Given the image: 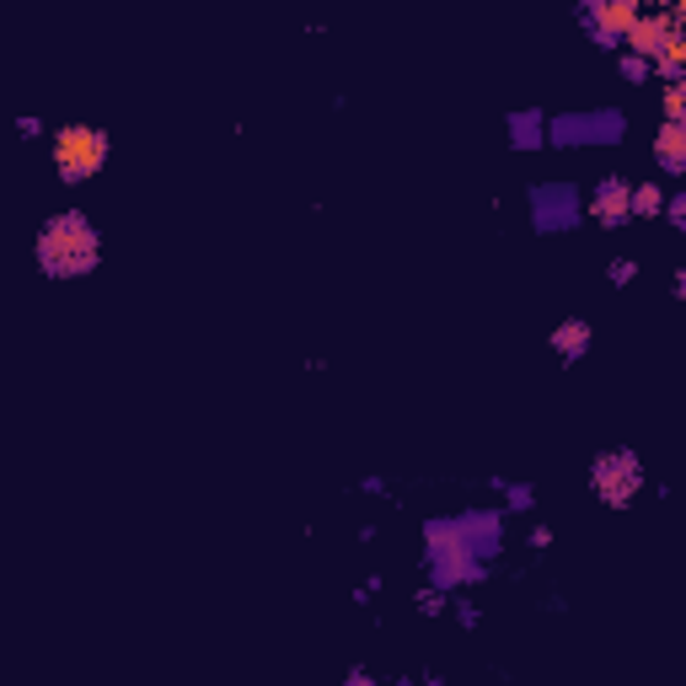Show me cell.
Here are the masks:
<instances>
[{
	"label": "cell",
	"mask_w": 686,
	"mask_h": 686,
	"mask_svg": "<svg viewBox=\"0 0 686 686\" xmlns=\"http://www.w3.org/2000/svg\"><path fill=\"white\" fill-rule=\"evenodd\" d=\"M33 263H38V274L55 279V285L86 279V274H97V263H103V231L92 226L86 209H60V215H49V220L38 226Z\"/></svg>",
	"instance_id": "cell-1"
},
{
	"label": "cell",
	"mask_w": 686,
	"mask_h": 686,
	"mask_svg": "<svg viewBox=\"0 0 686 686\" xmlns=\"http://www.w3.org/2000/svg\"><path fill=\"white\" fill-rule=\"evenodd\" d=\"M419 537H424V574H430V585L445 590V595H456V590H467V585H483V579L494 574V563L472 558V553L456 542L450 515H430V520L419 526Z\"/></svg>",
	"instance_id": "cell-2"
},
{
	"label": "cell",
	"mask_w": 686,
	"mask_h": 686,
	"mask_svg": "<svg viewBox=\"0 0 686 686\" xmlns=\"http://www.w3.org/2000/svg\"><path fill=\"white\" fill-rule=\"evenodd\" d=\"M49 156H55L60 183L81 188L108 167L113 140H108V129H97V124H64V129H55V140H49Z\"/></svg>",
	"instance_id": "cell-3"
},
{
	"label": "cell",
	"mask_w": 686,
	"mask_h": 686,
	"mask_svg": "<svg viewBox=\"0 0 686 686\" xmlns=\"http://www.w3.org/2000/svg\"><path fill=\"white\" fill-rule=\"evenodd\" d=\"M623 140H627L623 108H563V113H547V145H558V151L623 145Z\"/></svg>",
	"instance_id": "cell-4"
},
{
	"label": "cell",
	"mask_w": 686,
	"mask_h": 686,
	"mask_svg": "<svg viewBox=\"0 0 686 686\" xmlns=\"http://www.w3.org/2000/svg\"><path fill=\"white\" fill-rule=\"evenodd\" d=\"M526 215L537 237H568L585 226V188L568 178H547V183L526 188Z\"/></svg>",
	"instance_id": "cell-5"
},
{
	"label": "cell",
	"mask_w": 686,
	"mask_h": 686,
	"mask_svg": "<svg viewBox=\"0 0 686 686\" xmlns=\"http://www.w3.org/2000/svg\"><path fill=\"white\" fill-rule=\"evenodd\" d=\"M590 494L606 509H633V500L643 494V456L633 445H612L590 461Z\"/></svg>",
	"instance_id": "cell-6"
},
{
	"label": "cell",
	"mask_w": 686,
	"mask_h": 686,
	"mask_svg": "<svg viewBox=\"0 0 686 686\" xmlns=\"http://www.w3.org/2000/svg\"><path fill=\"white\" fill-rule=\"evenodd\" d=\"M676 44H686L682 38V5L633 11V22H627V33H623V49L627 55H643V60H654V55H665V49H676Z\"/></svg>",
	"instance_id": "cell-7"
},
{
	"label": "cell",
	"mask_w": 686,
	"mask_h": 686,
	"mask_svg": "<svg viewBox=\"0 0 686 686\" xmlns=\"http://www.w3.org/2000/svg\"><path fill=\"white\" fill-rule=\"evenodd\" d=\"M450 531L472 558L494 563L504 553V509H494V504H472V509L450 515Z\"/></svg>",
	"instance_id": "cell-8"
},
{
	"label": "cell",
	"mask_w": 686,
	"mask_h": 686,
	"mask_svg": "<svg viewBox=\"0 0 686 686\" xmlns=\"http://www.w3.org/2000/svg\"><path fill=\"white\" fill-rule=\"evenodd\" d=\"M627 193H633V178H623V172L601 178V183L585 193V220H595L601 231H623V226H633V204H627Z\"/></svg>",
	"instance_id": "cell-9"
},
{
	"label": "cell",
	"mask_w": 686,
	"mask_h": 686,
	"mask_svg": "<svg viewBox=\"0 0 686 686\" xmlns=\"http://www.w3.org/2000/svg\"><path fill=\"white\" fill-rule=\"evenodd\" d=\"M633 22V5L627 0H601L595 11H585V33L595 49H623V33Z\"/></svg>",
	"instance_id": "cell-10"
},
{
	"label": "cell",
	"mask_w": 686,
	"mask_h": 686,
	"mask_svg": "<svg viewBox=\"0 0 686 686\" xmlns=\"http://www.w3.org/2000/svg\"><path fill=\"white\" fill-rule=\"evenodd\" d=\"M504 140H509V151H520V156L547 151V113H542V108H515V113L504 119Z\"/></svg>",
	"instance_id": "cell-11"
},
{
	"label": "cell",
	"mask_w": 686,
	"mask_h": 686,
	"mask_svg": "<svg viewBox=\"0 0 686 686\" xmlns=\"http://www.w3.org/2000/svg\"><path fill=\"white\" fill-rule=\"evenodd\" d=\"M547 344H553L558 365H579L590 354V344H595V327H590V316H563L558 327L547 333Z\"/></svg>",
	"instance_id": "cell-12"
},
{
	"label": "cell",
	"mask_w": 686,
	"mask_h": 686,
	"mask_svg": "<svg viewBox=\"0 0 686 686\" xmlns=\"http://www.w3.org/2000/svg\"><path fill=\"white\" fill-rule=\"evenodd\" d=\"M654 167L665 178H686V124H676V119L660 124V134H654Z\"/></svg>",
	"instance_id": "cell-13"
},
{
	"label": "cell",
	"mask_w": 686,
	"mask_h": 686,
	"mask_svg": "<svg viewBox=\"0 0 686 686\" xmlns=\"http://www.w3.org/2000/svg\"><path fill=\"white\" fill-rule=\"evenodd\" d=\"M627 204H633V220H660V209H665V188L660 183H633Z\"/></svg>",
	"instance_id": "cell-14"
},
{
	"label": "cell",
	"mask_w": 686,
	"mask_h": 686,
	"mask_svg": "<svg viewBox=\"0 0 686 686\" xmlns=\"http://www.w3.org/2000/svg\"><path fill=\"white\" fill-rule=\"evenodd\" d=\"M494 489L504 494V515H531V509H537V489H531V483H504V478H494Z\"/></svg>",
	"instance_id": "cell-15"
},
{
	"label": "cell",
	"mask_w": 686,
	"mask_h": 686,
	"mask_svg": "<svg viewBox=\"0 0 686 686\" xmlns=\"http://www.w3.org/2000/svg\"><path fill=\"white\" fill-rule=\"evenodd\" d=\"M649 70H654V81H686V44H676V49H665V55H654L649 60Z\"/></svg>",
	"instance_id": "cell-16"
},
{
	"label": "cell",
	"mask_w": 686,
	"mask_h": 686,
	"mask_svg": "<svg viewBox=\"0 0 686 686\" xmlns=\"http://www.w3.org/2000/svg\"><path fill=\"white\" fill-rule=\"evenodd\" d=\"M413 612H419V617H440V612H450V595L435 590V585H424V590L413 595Z\"/></svg>",
	"instance_id": "cell-17"
},
{
	"label": "cell",
	"mask_w": 686,
	"mask_h": 686,
	"mask_svg": "<svg viewBox=\"0 0 686 686\" xmlns=\"http://www.w3.org/2000/svg\"><path fill=\"white\" fill-rule=\"evenodd\" d=\"M617 70H623L627 86H649V81H654V70H649V60H643V55H623V64H617Z\"/></svg>",
	"instance_id": "cell-18"
},
{
	"label": "cell",
	"mask_w": 686,
	"mask_h": 686,
	"mask_svg": "<svg viewBox=\"0 0 686 686\" xmlns=\"http://www.w3.org/2000/svg\"><path fill=\"white\" fill-rule=\"evenodd\" d=\"M606 279H612L617 290H627V285L638 279V257H612V263H606Z\"/></svg>",
	"instance_id": "cell-19"
},
{
	"label": "cell",
	"mask_w": 686,
	"mask_h": 686,
	"mask_svg": "<svg viewBox=\"0 0 686 686\" xmlns=\"http://www.w3.org/2000/svg\"><path fill=\"white\" fill-rule=\"evenodd\" d=\"M665 119L686 124V81H671V86H665Z\"/></svg>",
	"instance_id": "cell-20"
},
{
	"label": "cell",
	"mask_w": 686,
	"mask_h": 686,
	"mask_svg": "<svg viewBox=\"0 0 686 686\" xmlns=\"http://www.w3.org/2000/svg\"><path fill=\"white\" fill-rule=\"evenodd\" d=\"M660 220H665V226H676V231H686V193H665Z\"/></svg>",
	"instance_id": "cell-21"
},
{
	"label": "cell",
	"mask_w": 686,
	"mask_h": 686,
	"mask_svg": "<svg viewBox=\"0 0 686 686\" xmlns=\"http://www.w3.org/2000/svg\"><path fill=\"white\" fill-rule=\"evenodd\" d=\"M526 547H531V553H547V547H553V526H547V520H537V526L526 531Z\"/></svg>",
	"instance_id": "cell-22"
},
{
	"label": "cell",
	"mask_w": 686,
	"mask_h": 686,
	"mask_svg": "<svg viewBox=\"0 0 686 686\" xmlns=\"http://www.w3.org/2000/svg\"><path fill=\"white\" fill-rule=\"evenodd\" d=\"M450 612H456V623L467 627V633H472V627L483 623V612H478V606H472V601H456V606H450Z\"/></svg>",
	"instance_id": "cell-23"
},
{
	"label": "cell",
	"mask_w": 686,
	"mask_h": 686,
	"mask_svg": "<svg viewBox=\"0 0 686 686\" xmlns=\"http://www.w3.org/2000/svg\"><path fill=\"white\" fill-rule=\"evenodd\" d=\"M16 134H22V140H44V119H38V113H22V119H16Z\"/></svg>",
	"instance_id": "cell-24"
},
{
	"label": "cell",
	"mask_w": 686,
	"mask_h": 686,
	"mask_svg": "<svg viewBox=\"0 0 686 686\" xmlns=\"http://www.w3.org/2000/svg\"><path fill=\"white\" fill-rule=\"evenodd\" d=\"M633 11H665V5H682V0H627Z\"/></svg>",
	"instance_id": "cell-25"
},
{
	"label": "cell",
	"mask_w": 686,
	"mask_h": 686,
	"mask_svg": "<svg viewBox=\"0 0 686 686\" xmlns=\"http://www.w3.org/2000/svg\"><path fill=\"white\" fill-rule=\"evenodd\" d=\"M344 682H349V686H371L375 676H371V671H365V665H354V671H349V676H344Z\"/></svg>",
	"instance_id": "cell-26"
},
{
	"label": "cell",
	"mask_w": 686,
	"mask_h": 686,
	"mask_svg": "<svg viewBox=\"0 0 686 686\" xmlns=\"http://www.w3.org/2000/svg\"><path fill=\"white\" fill-rule=\"evenodd\" d=\"M360 489H365V494H371V500H381V494H386V478H365V483H360Z\"/></svg>",
	"instance_id": "cell-27"
}]
</instances>
